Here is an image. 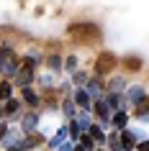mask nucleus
<instances>
[{
    "mask_svg": "<svg viewBox=\"0 0 149 151\" xmlns=\"http://www.w3.org/2000/svg\"><path fill=\"white\" fill-rule=\"evenodd\" d=\"M136 149L139 151H149V138H141V141L136 143Z\"/></svg>",
    "mask_w": 149,
    "mask_h": 151,
    "instance_id": "nucleus-22",
    "label": "nucleus"
},
{
    "mask_svg": "<svg viewBox=\"0 0 149 151\" xmlns=\"http://www.w3.org/2000/svg\"><path fill=\"white\" fill-rule=\"evenodd\" d=\"M95 151H103V149H95Z\"/></svg>",
    "mask_w": 149,
    "mask_h": 151,
    "instance_id": "nucleus-32",
    "label": "nucleus"
},
{
    "mask_svg": "<svg viewBox=\"0 0 149 151\" xmlns=\"http://www.w3.org/2000/svg\"><path fill=\"white\" fill-rule=\"evenodd\" d=\"M3 141H5V146H18V141H21V133H18V131H13V133H5L3 136Z\"/></svg>",
    "mask_w": 149,
    "mask_h": 151,
    "instance_id": "nucleus-13",
    "label": "nucleus"
},
{
    "mask_svg": "<svg viewBox=\"0 0 149 151\" xmlns=\"http://www.w3.org/2000/svg\"><path fill=\"white\" fill-rule=\"evenodd\" d=\"M18 105H21L18 100H8V105H5V113H16V110H18Z\"/></svg>",
    "mask_w": 149,
    "mask_h": 151,
    "instance_id": "nucleus-20",
    "label": "nucleus"
},
{
    "mask_svg": "<svg viewBox=\"0 0 149 151\" xmlns=\"http://www.w3.org/2000/svg\"><path fill=\"white\" fill-rule=\"evenodd\" d=\"M75 151H85V149H82V146H75Z\"/></svg>",
    "mask_w": 149,
    "mask_h": 151,
    "instance_id": "nucleus-30",
    "label": "nucleus"
},
{
    "mask_svg": "<svg viewBox=\"0 0 149 151\" xmlns=\"http://www.w3.org/2000/svg\"><path fill=\"white\" fill-rule=\"evenodd\" d=\"M54 151H75V146H72V143H67V141H62V143H59V146H57Z\"/></svg>",
    "mask_w": 149,
    "mask_h": 151,
    "instance_id": "nucleus-21",
    "label": "nucleus"
},
{
    "mask_svg": "<svg viewBox=\"0 0 149 151\" xmlns=\"http://www.w3.org/2000/svg\"><path fill=\"white\" fill-rule=\"evenodd\" d=\"M0 118H3V110H0Z\"/></svg>",
    "mask_w": 149,
    "mask_h": 151,
    "instance_id": "nucleus-31",
    "label": "nucleus"
},
{
    "mask_svg": "<svg viewBox=\"0 0 149 151\" xmlns=\"http://www.w3.org/2000/svg\"><path fill=\"white\" fill-rule=\"evenodd\" d=\"M64 113H67V115H75V105H72V103H64Z\"/></svg>",
    "mask_w": 149,
    "mask_h": 151,
    "instance_id": "nucleus-24",
    "label": "nucleus"
},
{
    "mask_svg": "<svg viewBox=\"0 0 149 151\" xmlns=\"http://www.w3.org/2000/svg\"><path fill=\"white\" fill-rule=\"evenodd\" d=\"M80 146L85 151H95V141H93V136L90 133H82V138H80Z\"/></svg>",
    "mask_w": 149,
    "mask_h": 151,
    "instance_id": "nucleus-14",
    "label": "nucleus"
},
{
    "mask_svg": "<svg viewBox=\"0 0 149 151\" xmlns=\"http://www.w3.org/2000/svg\"><path fill=\"white\" fill-rule=\"evenodd\" d=\"M67 133H70V131H67V128H59V131H57V136H54V138H52V141H49V149H52V151H54L57 149V146H59V143H62L64 141V138H67Z\"/></svg>",
    "mask_w": 149,
    "mask_h": 151,
    "instance_id": "nucleus-8",
    "label": "nucleus"
},
{
    "mask_svg": "<svg viewBox=\"0 0 149 151\" xmlns=\"http://www.w3.org/2000/svg\"><path fill=\"white\" fill-rule=\"evenodd\" d=\"M75 67H77V59H75V56H70V59H67V69H75Z\"/></svg>",
    "mask_w": 149,
    "mask_h": 151,
    "instance_id": "nucleus-25",
    "label": "nucleus"
},
{
    "mask_svg": "<svg viewBox=\"0 0 149 151\" xmlns=\"http://www.w3.org/2000/svg\"><path fill=\"white\" fill-rule=\"evenodd\" d=\"M87 95L100 100V82H98V80H90V82H87Z\"/></svg>",
    "mask_w": 149,
    "mask_h": 151,
    "instance_id": "nucleus-11",
    "label": "nucleus"
},
{
    "mask_svg": "<svg viewBox=\"0 0 149 151\" xmlns=\"http://www.w3.org/2000/svg\"><path fill=\"white\" fill-rule=\"evenodd\" d=\"M62 59H59V56H52V59H49V64H52V69H59V67H62Z\"/></svg>",
    "mask_w": 149,
    "mask_h": 151,
    "instance_id": "nucleus-23",
    "label": "nucleus"
},
{
    "mask_svg": "<svg viewBox=\"0 0 149 151\" xmlns=\"http://www.w3.org/2000/svg\"><path fill=\"white\" fill-rule=\"evenodd\" d=\"M77 123H80V128H82V131H87V128L93 126V123H90V115H87V110H82L77 115Z\"/></svg>",
    "mask_w": 149,
    "mask_h": 151,
    "instance_id": "nucleus-15",
    "label": "nucleus"
},
{
    "mask_svg": "<svg viewBox=\"0 0 149 151\" xmlns=\"http://www.w3.org/2000/svg\"><path fill=\"white\" fill-rule=\"evenodd\" d=\"M8 133V126H3V123H0V141H3V136Z\"/></svg>",
    "mask_w": 149,
    "mask_h": 151,
    "instance_id": "nucleus-28",
    "label": "nucleus"
},
{
    "mask_svg": "<svg viewBox=\"0 0 149 151\" xmlns=\"http://www.w3.org/2000/svg\"><path fill=\"white\" fill-rule=\"evenodd\" d=\"M23 97H26V103H31V105H36V103H39V97L33 95V92H31L28 87H23Z\"/></svg>",
    "mask_w": 149,
    "mask_h": 151,
    "instance_id": "nucleus-18",
    "label": "nucleus"
},
{
    "mask_svg": "<svg viewBox=\"0 0 149 151\" xmlns=\"http://www.w3.org/2000/svg\"><path fill=\"white\" fill-rule=\"evenodd\" d=\"M113 67H116V56H113V54H103V56H98L95 72H98V74H103V72H110Z\"/></svg>",
    "mask_w": 149,
    "mask_h": 151,
    "instance_id": "nucleus-2",
    "label": "nucleus"
},
{
    "mask_svg": "<svg viewBox=\"0 0 149 151\" xmlns=\"http://www.w3.org/2000/svg\"><path fill=\"white\" fill-rule=\"evenodd\" d=\"M8 151H28V149H18V146H10Z\"/></svg>",
    "mask_w": 149,
    "mask_h": 151,
    "instance_id": "nucleus-29",
    "label": "nucleus"
},
{
    "mask_svg": "<svg viewBox=\"0 0 149 151\" xmlns=\"http://www.w3.org/2000/svg\"><path fill=\"white\" fill-rule=\"evenodd\" d=\"M36 123H39L36 113H28V115L23 118V131H33V128H36Z\"/></svg>",
    "mask_w": 149,
    "mask_h": 151,
    "instance_id": "nucleus-12",
    "label": "nucleus"
},
{
    "mask_svg": "<svg viewBox=\"0 0 149 151\" xmlns=\"http://www.w3.org/2000/svg\"><path fill=\"white\" fill-rule=\"evenodd\" d=\"M129 100H131L134 105H139L141 100H144V87H131L129 90Z\"/></svg>",
    "mask_w": 149,
    "mask_h": 151,
    "instance_id": "nucleus-9",
    "label": "nucleus"
},
{
    "mask_svg": "<svg viewBox=\"0 0 149 151\" xmlns=\"http://www.w3.org/2000/svg\"><path fill=\"white\" fill-rule=\"evenodd\" d=\"M124 90H126V82L124 80H113V82H110V92H118V95H121Z\"/></svg>",
    "mask_w": 149,
    "mask_h": 151,
    "instance_id": "nucleus-16",
    "label": "nucleus"
},
{
    "mask_svg": "<svg viewBox=\"0 0 149 151\" xmlns=\"http://www.w3.org/2000/svg\"><path fill=\"white\" fill-rule=\"evenodd\" d=\"M95 113H98V118L103 120V123H110V105L105 103V100H98V103H95Z\"/></svg>",
    "mask_w": 149,
    "mask_h": 151,
    "instance_id": "nucleus-4",
    "label": "nucleus"
},
{
    "mask_svg": "<svg viewBox=\"0 0 149 151\" xmlns=\"http://www.w3.org/2000/svg\"><path fill=\"white\" fill-rule=\"evenodd\" d=\"M0 72H3V74H16L18 72V56L13 54L8 46L0 49Z\"/></svg>",
    "mask_w": 149,
    "mask_h": 151,
    "instance_id": "nucleus-1",
    "label": "nucleus"
},
{
    "mask_svg": "<svg viewBox=\"0 0 149 151\" xmlns=\"http://www.w3.org/2000/svg\"><path fill=\"white\" fill-rule=\"evenodd\" d=\"M87 133L93 136V141H98L100 146H103L105 141H108V136L103 133V128H100V126H90V128H87Z\"/></svg>",
    "mask_w": 149,
    "mask_h": 151,
    "instance_id": "nucleus-7",
    "label": "nucleus"
},
{
    "mask_svg": "<svg viewBox=\"0 0 149 151\" xmlns=\"http://www.w3.org/2000/svg\"><path fill=\"white\" fill-rule=\"evenodd\" d=\"M129 67L131 69H139V59H129Z\"/></svg>",
    "mask_w": 149,
    "mask_h": 151,
    "instance_id": "nucleus-27",
    "label": "nucleus"
},
{
    "mask_svg": "<svg viewBox=\"0 0 149 151\" xmlns=\"http://www.w3.org/2000/svg\"><path fill=\"white\" fill-rule=\"evenodd\" d=\"M75 103H77L82 110H90V108H93V103H90V95H87V90H77V92H75Z\"/></svg>",
    "mask_w": 149,
    "mask_h": 151,
    "instance_id": "nucleus-5",
    "label": "nucleus"
},
{
    "mask_svg": "<svg viewBox=\"0 0 149 151\" xmlns=\"http://www.w3.org/2000/svg\"><path fill=\"white\" fill-rule=\"evenodd\" d=\"M16 74H18V85H21V87H28L31 80H33V67L31 64H23V69L16 72Z\"/></svg>",
    "mask_w": 149,
    "mask_h": 151,
    "instance_id": "nucleus-3",
    "label": "nucleus"
},
{
    "mask_svg": "<svg viewBox=\"0 0 149 151\" xmlns=\"http://www.w3.org/2000/svg\"><path fill=\"white\" fill-rule=\"evenodd\" d=\"M87 80V77H85V72H82V74H80V72H77V74H75V82H77V85H82V82H85Z\"/></svg>",
    "mask_w": 149,
    "mask_h": 151,
    "instance_id": "nucleus-26",
    "label": "nucleus"
},
{
    "mask_svg": "<svg viewBox=\"0 0 149 151\" xmlns=\"http://www.w3.org/2000/svg\"><path fill=\"white\" fill-rule=\"evenodd\" d=\"M110 123H113L116 128H121V131H124V128H126V123H129V115H126L124 110H116L113 115H110Z\"/></svg>",
    "mask_w": 149,
    "mask_h": 151,
    "instance_id": "nucleus-6",
    "label": "nucleus"
},
{
    "mask_svg": "<svg viewBox=\"0 0 149 151\" xmlns=\"http://www.w3.org/2000/svg\"><path fill=\"white\" fill-rule=\"evenodd\" d=\"M105 103L110 105V110H121V103H124V97L118 95V92H110V95H108V100H105Z\"/></svg>",
    "mask_w": 149,
    "mask_h": 151,
    "instance_id": "nucleus-10",
    "label": "nucleus"
},
{
    "mask_svg": "<svg viewBox=\"0 0 149 151\" xmlns=\"http://www.w3.org/2000/svg\"><path fill=\"white\" fill-rule=\"evenodd\" d=\"M0 100H10V85L0 82Z\"/></svg>",
    "mask_w": 149,
    "mask_h": 151,
    "instance_id": "nucleus-17",
    "label": "nucleus"
},
{
    "mask_svg": "<svg viewBox=\"0 0 149 151\" xmlns=\"http://www.w3.org/2000/svg\"><path fill=\"white\" fill-rule=\"evenodd\" d=\"M80 131H82V128H80V123H77V120H72V123H70V136H72V138H77Z\"/></svg>",
    "mask_w": 149,
    "mask_h": 151,
    "instance_id": "nucleus-19",
    "label": "nucleus"
}]
</instances>
